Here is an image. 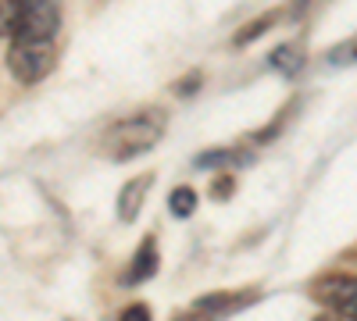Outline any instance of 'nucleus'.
<instances>
[{"label":"nucleus","instance_id":"nucleus-9","mask_svg":"<svg viewBox=\"0 0 357 321\" xmlns=\"http://www.w3.org/2000/svg\"><path fill=\"white\" fill-rule=\"evenodd\" d=\"M168 208H172V214H178V218L193 214V208H197V193H193L190 186H178V189L168 196Z\"/></svg>","mask_w":357,"mask_h":321},{"label":"nucleus","instance_id":"nucleus-15","mask_svg":"<svg viewBox=\"0 0 357 321\" xmlns=\"http://www.w3.org/2000/svg\"><path fill=\"white\" fill-rule=\"evenodd\" d=\"M197 82H200V75H190V79H183V82H178V93H183V97H190Z\"/></svg>","mask_w":357,"mask_h":321},{"label":"nucleus","instance_id":"nucleus-4","mask_svg":"<svg viewBox=\"0 0 357 321\" xmlns=\"http://www.w3.org/2000/svg\"><path fill=\"white\" fill-rule=\"evenodd\" d=\"M318 300L325 307H333L340 318H357V279L350 275H329L318 282Z\"/></svg>","mask_w":357,"mask_h":321},{"label":"nucleus","instance_id":"nucleus-10","mask_svg":"<svg viewBox=\"0 0 357 321\" xmlns=\"http://www.w3.org/2000/svg\"><path fill=\"white\" fill-rule=\"evenodd\" d=\"M250 297H207V300H197V311H232V307H243Z\"/></svg>","mask_w":357,"mask_h":321},{"label":"nucleus","instance_id":"nucleus-1","mask_svg":"<svg viewBox=\"0 0 357 321\" xmlns=\"http://www.w3.org/2000/svg\"><path fill=\"white\" fill-rule=\"evenodd\" d=\"M161 132H165L161 114H136V118H126L122 125H114V132H111L114 157L126 161V157H136L143 150H151L154 143L161 139Z\"/></svg>","mask_w":357,"mask_h":321},{"label":"nucleus","instance_id":"nucleus-11","mask_svg":"<svg viewBox=\"0 0 357 321\" xmlns=\"http://www.w3.org/2000/svg\"><path fill=\"white\" fill-rule=\"evenodd\" d=\"M268 25H272V15H264L261 22H254V25H247V29H243V33H240V40H236V43H247V40H254V36H261V33H264V29H268Z\"/></svg>","mask_w":357,"mask_h":321},{"label":"nucleus","instance_id":"nucleus-5","mask_svg":"<svg viewBox=\"0 0 357 321\" xmlns=\"http://www.w3.org/2000/svg\"><path fill=\"white\" fill-rule=\"evenodd\" d=\"M151 186H154V175L132 179V182L122 189V196H118V218H122V221H136L139 203H143V196H146V189H151Z\"/></svg>","mask_w":357,"mask_h":321},{"label":"nucleus","instance_id":"nucleus-6","mask_svg":"<svg viewBox=\"0 0 357 321\" xmlns=\"http://www.w3.org/2000/svg\"><path fill=\"white\" fill-rule=\"evenodd\" d=\"M154 272H158V246H154V240H146V243L139 246L136 260H132L129 282H143V279H151Z\"/></svg>","mask_w":357,"mask_h":321},{"label":"nucleus","instance_id":"nucleus-12","mask_svg":"<svg viewBox=\"0 0 357 321\" xmlns=\"http://www.w3.org/2000/svg\"><path fill=\"white\" fill-rule=\"evenodd\" d=\"M118 321H151V307H146V304H132V307L122 311Z\"/></svg>","mask_w":357,"mask_h":321},{"label":"nucleus","instance_id":"nucleus-7","mask_svg":"<svg viewBox=\"0 0 357 321\" xmlns=\"http://www.w3.org/2000/svg\"><path fill=\"white\" fill-rule=\"evenodd\" d=\"M268 61H272V68H275V72L296 75V72L304 68V54L296 50V47H279V50H272V57H268Z\"/></svg>","mask_w":357,"mask_h":321},{"label":"nucleus","instance_id":"nucleus-13","mask_svg":"<svg viewBox=\"0 0 357 321\" xmlns=\"http://www.w3.org/2000/svg\"><path fill=\"white\" fill-rule=\"evenodd\" d=\"M232 161V150H215V154H204V157H197V164L200 168H211V164H229Z\"/></svg>","mask_w":357,"mask_h":321},{"label":"nucleus","instance_id":"nucleus-3","mask_svg":"<svg viewBox=\"0 0 357 321\" xmlns=\"http://www.w3.org/2000/svg\"><path fill=\"white\" fill-rule=\"evenodd\" d=\"M54 65V54H50V43H29V40H15L8 47V68L11 75L29 86V82H40Z\"/></svg>","mask_w":357,"mask_h":321},{"label":"nucleus","instance_id":"nucleus-2","mask_svg":"<svg viewBox=\"0 0 357 321\" xmlns=\"http://www.w3.org/2000/svg\"><path fill=\"white\" fill-rule=\"evenodd\" d=\"M61 29V8L50 0H29L22 4V18H18V33L15 40H29V43H50ZM11 40V43H15Z\"/></svg>","mask_w":357,"mask_h":321},{"label":"nucleus","instance_id":"nucleus-14","mask_svg":"<svg viewBox=\"0 0 357 321\" xmlns=\"http://www.w3.org/2000/svg\"><path fill=\"white\" fill-rule=\"evenodd\" d=\"M232 193V179H229V175H222V179L215 182V189H211V196H229Z\"/></svg>","mask_w":357,"mask_h":321},{"label":"nucleus","instance_id":"nucleus-8","mask_svg":"<svg viewBox=\"0 0 357 321\" xmlns=\"http://www.w3.org/2000/svg\"><path fill=\"white\" fill-rule=\"evenodd\" d=\"M18 18H22V0H0V36L18 33Z\"/></svg>","mask_w":357,"mask_h":321}]
</instances>
